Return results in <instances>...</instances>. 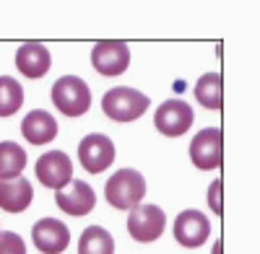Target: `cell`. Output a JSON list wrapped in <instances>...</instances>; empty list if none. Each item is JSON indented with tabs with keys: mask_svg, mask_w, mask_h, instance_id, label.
<instances>
[{
	"mask_svg": "<svg viewBox=\"0 0 260 254\" xmlns=\"http://www.w3.org/2000/svg\"><path fill=\"white\" fill-rule=\"evenodd\" d=\"M107 202L117 210H133L141 205L143 195H146V179L141 177V172L136 168H120L112 174V179L104 187Z\"/></svg>",
	"mask_w": 260,
	"mask_h": 254,
	"instance_id": "6da1fadb",
	"label": "cell"
},
{
	"mask_svg": "<svg viewBox=\"0 0 260 254\" xmlns=\"http://www.w3.org/2000/svg\"><path fill=\"white\" fill-rule=\"evenodd\" d=\"M52 101L65 117H81L91 107V91L89 83L78 75H62L52 86Z\"/></svg>",
	"mask_w": 260,
	"mask_h": 254,
	"instance_id": "7a4b0ae2",
	"label": "cell"
},
{
	"mask_svg": "<svg viewBox=\"0 0 260 254\" xmlns=\"http://www.w3.org/2000/svg\"><path fill=\"white\" fill-rule=\"evenodd\" d=\"M102 109H104L107 117L115 119V122H133L148 109V96L136 91V89L117 86V89L104 94Z\"/></svg>",
	"mask_w": 260,
	"mask_h": 254,
	"instance_id": "3957f363",
	"label": "cell"
},
{
	"mask_svg": "<svg viewBox=\"0 0 260 254\" xmlns=\"http://www.w3.org/2000/svg\"><path fill=\"white\" fill-rule=\"evenodd\" d=\"M167 216L159 205H138L127 216V234L138 244H151L164 234Z\"/></svg>",
	"mask_w": 260,
	"mask_h": 254,
	"instance_id": "277c9868",
	"label": "cell"
},
{
	"mask_svg": "<svg viewBox=\"0 0 260 254\" xmlns=\"http://www.w3.org/2000/svg\"><path fill=\"white\" fill-rule=\"evenodd\" d=\"M91 65L99 75H107V78L122 75L130 65V50L125 41H117V39L96 41L91 50Z\"/></svg>",
	"mask_w": 260,
	"mask_h": 254,
	"instance_id": "5b68a950",
	"label": "cell"
},
{
	"mask_svg": "<svg viewBox=\"0 0 260 254\" xmlns=\"http://www.w3.org/2000/svg\"><path fill=\"white\" fill-rule=\"evenodd\" d=\"M190 158L201 172L219 168L224 161V138L219 127H206L190 143Z\"/></svg>",
	"mask_w": 260,
	"mask_h": 254,
	"instance_id": "8992f818",
	"label": "cell"
},
{
	"mask_svg": "<svg viewBox=\"0 0 260 254\" xmlns=\"http://www.w3.org/2000/svg\"><path fill=\"white\" fill-rule=\"evenodd\" d=\"M192 119H195L192 107H190L187 101H182V99H169V101H164L161 107L156 109V114H154L156 130H159L161 135H167V138H180V135H185L190 127H192Z\"/></svg>",
	"mask_w": 260,
	"mask_h": 254,
	"instance_id": "52a82bcc",
	"label": "cell"
},
{
	"mask_svg": "<svg viewBox=\"0 0 260 254\" xmlns=\"http://www.w3.org/2000/svg\"><path fill=\"white\" fill-rule=\"evenodd\" d=\"M78 158H81V166L89 174H102L115 161V143L102 133L86 135L78 145Z\"/></svg>",
	"mask_w": 260,
	"mask_h": 254,
	"instance_id": "ba28073f",
	"label": "cell"
},
{
	"mask_svg": "<svg viewBox=\"0 0 260 254\" xmlns=\"http://www.w3.org/2000/svg\"><path fill=\"white\" fill-rule=\"evenodd\" d=\"M37 179L57 192L68 182H73V161L62 151H50L37 161Z\"/></svg>",
	"mask_w": 260,
	"mask_h": 254,
	"instance_id": "9c48e42d",
	"label": "cell"
},
{
	"mask_svg": "<svg viewBox=\"0 0 260 254\" xmlns=\"http://www.w3.org/2000/svg\"><path fill=\"white\" fill-rule=\"evenodd\" d=\"M55 202H57V207L62 210V213L81 218V216H89L94 210L96 195L86 182H68L62 189L55 192Z\"/></svg>",
	"mask_w": 260,
	"mask_h": 254,
	"instance_id": "30bf717a",
	"label": "cell"
},
{
	"mask_svg": "<svg viewBox=\"0 0 260 254\" xmlns=\"http://www.w3.org/2000/svg\"><path fill=\"white\" fill-rule=\"evenodd\" d=\"M31 239L37 244V249L42 254H62L68 249V241H71V231L62 221H55V218H42L34 223L31 228Z\"/></svg>",
	"mask_w": 260,
	"mask_h": 254,
	"instance_id": "8fae6325",
	"label": "cell"
},
{
	"mask_svg": "<svg viewBox=\"0 0 260 254\" xmlns=\"http://www.w3.org/2000/svg\"><path fill=\"white\" fill-rule=\"evenodd\" d=\"M211 236V223L201 210H182L175 221V239L187 246V249H198L206 239Z\"/></svg>",
	"mask_w": 260,
	"mask_h": 254,
	"instance_id": "7c38bea8",
	"label": "cell"
},
{
	"mask_svg": "<svg viewBox=\"0 0 260 254\" xmlns=\"http://www.w3.org/2000/svg\"><path fill=\"white\" fill-rule=\"evenodd\" d=\"M34 200V189L24 177L0 179V207L6 213H24Z\"/></svg>",
	"mask_w": 260,
	"mask_h": 254,
	"instance_id": "4fadbf2b",
	"label": "cell"
},
{
	"mask_svg": "<svg viewBox=\"0 0 260 254\" xmlns=\"http://www.w3.org/2000/svg\"><path fill=\"white\" fill-rule=\"evenodd\" d=\"M52 65V57H50V50L39 41H26L21 45L18 52H16V68L24 73L26 78H42L47 75Z\"/></svg>",
	"mask_w": 260,
	"mask_h": 254,
	"instance_id": "5bb4252c",
	"label": "cell"
},
{
	"mask_svg": "<svg viewBox=\"0 0 260 254\" xmlns=\"http://www.w3.org/2000/svg\"><path fill=\"white\" fill-rule=\"evenodd\" d=\"M21 133H24V138L31 145H45V143L57 138V122L50 112L34 109L24 117V122H21Z\"/></svg>",
	"mask_w": 260,
	"mask_h": 254,
	"instance_id": "9a60e30c",
	"label": "cell"
},
{
	"mask_svg": "<svg viewBox=\"0 0 260 254\" xmlns=\"http://www.w3.org/2000/svg\"><path fill=\"white\" fill-rule=\"evenodd\" d=\"M195 99L206 109H221L224 107V78L219 73H206L195 83Z\"/></svg>",
	"mask_w": 260,
	"mask_h": 254,
	"instance_id": "2e32d148",
	"label": "cell"
},
{
	"mask_svg": "<svg viewBox=\"0 0 260 254\" xmlns=\"http://www.w3.org/2000/svg\"><path fill=\"white\" fill-rule=\"evenodd\" d=\"M78 254H115V239H112V234L107 228H102V226H89L81 234Z\"/></svg>",
	"mask_w": 260,
	"mask_h": 254,
	"instance_id": "e0dca14e",
	"label": "cell"
},
{
	"mask_svg": "<svg viewBox=\"0 0 260 254\" xmlns=\"http://www.w3.org/2000/svg\"><path fill=\"white\" fill-rule=\"evenodd\" d=\"M24 168H26V151L18 143L3 140L0 143V179L21 177Z\"/></svg>",
	"mask_w": 260,
	"mask_h": 254,
	"instance_id": "ac0fdd59",
	"label": "cell"
},
{
	"mask_svg": "<svg viewBox=\"0 0 260 254\" xmlns=\"http://www.w3.org/2000/svg\"><path fill=\"white\" fill-rule=\"evenodd\" d=\"M24 104V89L11 75H0V117H11Z\"/></svg>",
	"mask_w": 260,
	"mask_h": 254,
	"instance_id": "d6986e66",
	"label": "cell"
},
{
	"mask_svg": "<svg viewBox=\"0 0 260 254\" xmlns=\"http://www.w3.org/2000/svg\"><path fill=\"white\" fill-rule=\"evenodd\" d=\"M0 254H26V244L13 231H0Z\"/></svg>",
	"mask_w": 260,
	"mask_h": 254,
	"instance_id": "ffe728a7",
	"label": "cell"
},
{
	"mask_svg": "<svg viewBox=\"0 0 260 254\" xmlns=\"http://www.w3.org/2000/svg\"><path fill=\"white\" fill-rule=\"evenodd\" d=\"M208 205L213 207V213L216 216H221L224 213V207H221V179H216L208 189Z\"/></svg>",
	"mask_w": 260,
	"mask_h": 254,
	"instance_id": "44dd1931",
	"label": "cell"
},
{
	"mask_svg": "<svg viewBox=\"0 0 260 254\" xmlns=\"http://www.w3.org/2000/svg\"><path fill=\"white\" fill-rule=\"evenodd\" d=\"M216 254H221V244H219V246H216Z\"/></svg>",
	"mask_w": 260,
	"mask_h": 254,
	"instance_id": "7402d4cb",
	"label": "cell"
}]
</instances>
